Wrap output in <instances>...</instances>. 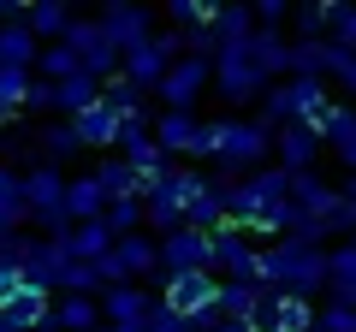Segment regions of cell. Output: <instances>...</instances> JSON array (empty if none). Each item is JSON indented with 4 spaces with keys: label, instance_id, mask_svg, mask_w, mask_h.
<instances>
[{
    "label": "cell",
    "instance_id": "cell-1",
    "mask_svg": "<svg viewBox=\"0 0 356 332\" xmlns=\"http://www.w3.org/2000/svg\"><path fill=\"white\" fill-rule=\"evenodd\" d=\"M261 285L280 297H315L327 291V249L321 243H303V238H273L261 249Z\"/></svg>",
    "mask_w": 356,
    "mask_h": 332
},
{
    "label": "cell",
    "instance_id": "cell-2",
    "mask_svg": "<svg viewBox=\"0 0 356 332\" xmlns=\"http://www.w3.org/2000/svg\"><path fill=\"white\" fill-rule=\"evenodd\" d=\"M202 172H191V166H161V172H149L143 179V231H154V238H166V231L184 226V208H191V196L202 190Z\"/></svg>",
    "mask_w": 356,
    "mask_h": 332
},
{
    "label": "cell",
    "instance_id": "cell-3",
    "mask_svg": "<svg viewBox=\"0 0 356 332\" xmlns=\"http://www.w3.org/2000/svg\"><path fill=\"white\" fill-rule=\"evenodd\" d=\"M267 160H273V131H267L261 119H220V154H214V166L226 172V184L261 172Z\"/></svg>",
    "mask_w": 356,
    "mask_h": 332
},
{
    "label": "cell",
    "instance_id": "cell-4",
    "mask_svg": "<svg viewBox=\"0 0 356 332\" xmlns=\"http://www.w3.org/2000/svg\"><path fill=\"white\" fill-rule=\"evenodd\" d=\"M226 202H232V226H261L273 208L291 202V172H285V166H261V172H250V179L232 184Z\"/></svg>",
    "mask_w": 356,
    "mask_h": 332
},
{
    "label": "cell",
    "instance_id": "cell-5",
    "mask_svg": "<svg viewBox=\"0 0 356 332\" xmlns=\"http://www.w3.org/2000/svg\"><path fill=\"white\" fill-rule=\"evenodd\" d=\"M273 90L261 77V65L250 60V42L243 48H220L214 53V95L220 101H232V107H261V95Z\"/></svg>",
    "mask_w": 356,
    "mask_h": 332
},
{
    "label": "cell",
    "instance_id": "cell-6",
    "mask_svg": "<svg viewBox=\"0 0 356 332\" xmlns=\"http://www.w3.org/2000/svg\"><path fill=\"white\" fill-rule=\"evenodd\" d=\"M161 303L184 315L191 326H220V279L214 273H178L161 285Z\"/></svg>",
    "mask_w": 356,
    "mask_h": 332
},
{
    "label": "cell",
    "instance_id": "cell-7",
    "mask_svg": "<svg viewBox=\"0 0 356 332\" xmlns=\"http://www.w3.org/2000/svg\"><path fill=\"white\" fill-rule=\"evenodd\" d=\"M178 60H184V42H178V30H154L143 48H131V53H125L119 77H131L137 90H149V95H154V90H161V77L172 72Z\"/></svg>",
    "mask_w": 356,
    "mask_h": 332
},
{
    "label": "cell",
    "instance_id": "cell-8",
    "mask_svg": "<svg viewBox=\"0 0 356 332\" xmlns=\"http://www.w3.org/2000/svg\"><path fill=\"white\" fill-rule=\"evenodd\" d=\"M208 90H214V65L184 53V60L161 77V90H154V95H161V113H196V101H202Z\"/></svg>",
    "mask_w": 356,
    "mask_h": 332
},
{
    "label": "cell",
    "instance_id": "cell-9",
    "mask_svg": "<svg viewBox=\"0 0 356 332\" xmlns=\"http://www.w3.org/2000/svg\"><path fill=\"white\" fill-rule=\"evenodd\" d=\"M178 273H214V238L208 231L178 226L161 238V279H178Z\"/></svg>",
    "mask_w": 356,
    "mask_h": 332
},
{
    "label": "cell",
    "instance_id": "cell-10",
    "mask_svg": "<svg viewBox=\"0 0 356 332\" xmlns=\"http://www.w3.org/2000/svg\"><path fill=\"white\" fill-rule=\"evenodd\" d=\"M65 42H72V53L83 60V72H89V77H102V83H113V77H119V65H125V53L113 48V36H107V30L95 24V18H77Z\"/></svg>",
    "mask_w": 356,
    "mask_h": 332
},
{
    "label": "cell",
    "instance_id": "cell-11",
    "mask_svg": "<svg viewBox=\"0 0 356 332\" xmlns=\"http://www.w3.org/2000/svg\"><path fill=\"white\" fill-rule=\"evenodd\" d=\"M95 24H102L107 36H113V48H119V53H131V48H143V42H149L154 30H161V18H154L149 6L113 0V6H102V13H95Z\"/></svg>",
    "mask_w": 356,
    "mask_h": 332
},
{
    "label": "cell",
    "instance_id": "cell-12",
    "mask_svg": "<svg viewBox=\"0 0 356 332\" xmlns=\"http://www.w3.org/2000/svg\"><path fill=\"white\" fill-rule=\"evenodd\" d=\"M119 160L125 166H137L143 179L149 172H161V166H172V154L161 149V137H154V119H125V131H119Z\"/></svg>",
    "mask_w": 356,
    "mask_h": 332
},
{
    "label": "cell",
    "instance_id": "cell-13",
    "mask_svg": "<svg viewBox=\"0 0 356 332\" xmlns=\"http://www.w3.org/2000/svg\"><path fill=\"white\" fill-rule=\"evenodd\" d=\"M214 273L220 279H261V243L243 231H214Z\"/></svg>",
    "mask_w": 356,
    "mask_h": 332
},
{
    "label": "cell",
    "instance_id": "cell-14",
    "mask_svg": "<svg viewBox=\"0 0 356 332\" xmlns=\"http://www.w3.org/2000/svg\"><path fill=\"white\" fill-rule=\"evenodd\" d=\"M65 267H72V249H65V243H48V238H36L30 243V256H24V285H36V291H60L65 285Z\"/></svg>",
    "mask_w": 356,
    "mask_h": 332
},
{
    "label": "cell",
    "instance_id": "cell-15",
    "mask_svg": "<svg viewBox=\"0 0 356 332\" xmlns=\"http://www.w3.org/2000/svg\"><path fill=\"white\" fill-rule=\"evenodd\" d=\"M321 149H327V142H321L309 125H285V131H273V166H285V172H315Z\"/></svg>",
    "mask_w": 356,
    "mask_h": 332
},
{
    "label": "cell",
    "instance_id": "cell-16",
    "mask_svg": "<svg viewBox=\"0 0 356 332\" xmlns=\"http://www.w3.org/2000/svg\"><path fill=\"white\" fill-rule=\"evenodd\" d=\"M113 256H119V267L131 273V285H137V279H161V238H154V231H131V238H119Z\"/></svg>",
    "mask_w": 356,
    "mask_h": 332
},
{
    "label": "cell",
    "instance_id": "cell-17",
    "mask_svg": "<svg viewBox=\"0 0 356 332\" xmlns=\"http://www.w3.org/2000/svg\"><path fill=\"white\" fill-rule=\"evenodd\" d=\"M250 60L261 65L267 83H285V77H291V30H255Z\"/></svg>",
    "mask_w": 356,
    "mask_h": 332
},
{
    "label": "cell",
    "instance_id": "cell-18",
    "mask_svg": "<svg viewBox=\"0 0 356 332\" xmlns=\"http://www.w3.org/2000/svg\"><path fill=\"white\" fill-rule=\"evenodd\" d=\"M36 154H42V166H72L77 154H83V137H77V125L72 119H48V125L36 131Z\"/></svg>",
    "mask_w": 356,
    "mask_h": 332
},
{
    "label": "cell",
    "instance_id": "cell-19",
    "mask_svg": "<svg viewBox=\"0 0 356 332\" xmlns=\"http://www.w3.org/2000/svg\"><path fill=\"white\" fill-rule=\"evenodd\" d=\"M42 60V42L30 30V13L13 18V24H0V65H13V72H36Z\"/></svg>",
    "mask_w": 356,
    "mask_h": 332
},
{
    "label": "cell",
    "instance_id": "cell-20",
    "mask_svg": "<svg viewBox=\"0 0 356 332\" xmlns=\"http://www.w3.org/2000/svg\"><path fill=\"white\" fill-rule=\"evenodd\" d=\"M72 125H77V137H83V149L113 154V149H119V131H125V119H119L107 101H95V107H83V113H77Z\"/></svg>",
    "mask_w": 356,
    "mask_h": 332
},
{
    "label": "cell",
    "instance_id": "cell-21",
    "mask_svg": "<svg viewBox=\"0 0 356 332\" xmlns=\"http://www.w3.org/2000/svg\"><path fill=\"white\" fill-rule=\"evenodd\" d=\"M154 297L143 291V285H119V291H102V320L107 326H137V320H149Z\"/></svg>",
    "mask_w": 356,
    "mask_h": 332
},
{
    "label": "cell",
    "instance_id": "cell-22",
    "mask_svg": "<svg viewBox=\"0 0 356 332\" xmlns=\"http://www.w3.org/2000/svg\"><path fill=\"white\" fill-rule=\"evenodd\" d=\"M321 142H327V149L339 154V160H344V172L356 179V107H350V101H339V107L327 113V125H321Z\"/></svg>",
    "mask_w": 356,
    "mask_h": 332
},
{
    "label": "cell",
    "instance_id": "cell-23",
    "mask_svg": "<svg viewBox=\"0 0 356 332\" xmlns=\"http://www.w3.org/2000/svg\"><path fill=\"white\" fill-rule=\"evenodd\" d=\"M208 30H214V53H220V48H243V42H255L261 24H255V6H220Z\"/></svg>",
    "mask_w": 356,
    "mask_h": 332
},
{
    "label": "cell",
    "instance_id": "cell-24",
    "mask_svg": "<svg viewBox=\"0 0 356 332\" xmlns=\"http://www.w3.org/2000/svg\"><path fill=\"white\" fill-rule=\"evenodd\" d=\"M65 249H72V261H107V256L119 249V238H113L107 219H89V226H72Z\"/></svg>",
    "mask_w": 356,
    "mask_h": 332
},
{
    "label": "cell",
    "instance_id": "cell-25",
    "mask_svg": "<svg viewBox=\"0 0 356 332\" xmlns=\"http://www.w3.org/2000/svg\"><path fill=\"white\" fill-rule=\"evenodd\" d=\"M72 24H77V13L65 6V0H36V6H30V30H36L42 48L65 42V36H72Z\"/></svg>",
    "mask_w": 356,
    "mask_h": 332
},
{
    "label": "cell",
    "instance_id": "cell-26",
    "mask_svg": "<svg viewBox=\"0 0 356 332\" xmlns=\"http://www.w3.org/2000/svg\"><path fill=\"white\" fill-rule=\"evenodd\" d=\"M95 101H102V77H89V72L54 83V113H60V119H77L83 107H95Z\"/></svg>",
    "mask_w": 356,
    "mask_h": 332
},
{
    "label": "cell",
    "instance_id": "cell-27",
    "mask_svg": "<svg viewBox=\"0 0 356 332\" xmlns=\"http://www.w3.org/2000/svg\"><path fill=\"white\" fill-rule=\"evenodd\" d=\"M327 291H332V303L356 308V243L327 249Z\"/></svg>",
    "mask_w": 356,
    "mask_h": 332
},
{
    "label": "cell",
    "instance_id": "cell-28",
    "mask_svg": "<svg viewBox=\"0 0 356 332\" xmlns=\"http://www.w3.org/2000/svg\"><path fill=\"white\" fill-rule=\"evenodd\" d=\"M54 326L60 332H102V297H60L54 303Z\"/></svg>",
    "mask_w": 356,
    "mask_h": 332
},
{
    "label": "cell",
    "instance_id": "cell-29",
    "mask_svg": "<svg viewBox=\"0 0 356 332\" xmlns=\"http://www.w3.org/2000/svg\"><path fill=\"white\" fill-rule=\"evenodd\" d=\"M65 214H72V226H89V219L107 214V190L95 184V172L72 179V190H65Z\"/></svg>",
    "mask_w": 356,
    "mask_h": 332
},
{
    "label": "cell",
    "instance_id": "cell-30",
    "mask_svg": "<svg viewBox=\"0 0 356 332\" xmlns=\"http://www.w3.org/2000/svg\"><path fill=\"white\" fill-rule=\"evenodd\" d=\"M30 226V202H24V172L18 166H0V231Z\"/></svg>",
    "mask_w": 356,
    "mask_h": 332
},
{
    "label": "cell",
    "instance_id": "cell-31",
    "mask_svg": "<svg viewBox=\"0 0 356 332\" xmlns=\"http://www.w3.org/2000/svg\"><path fill=\"white\" fill-rule=\"evenodd\" d=\"M315 326H321V308H309L303 297H280L261 320V332H315Z\"/></svg>",
    "mask_w": 356,
    "mask_h": 332
},
{
    "label": "cell",
    "instance_id": "cell-32",
    "mask_svg": "<svg viewBox=\"0 0 356 332\" xmlns=\"http://www.w3.org/2000/svg\"><path fill=\"white\" fill-rule=\"evenodd\" d=\"M95 184L107 190V202H125V196H143V172H137V166H125L119 154H102V166H95Z\"/></svg>",
    "mask_w": 356,
    "mask_h": 332
},
{
    "label": "cell",
    "instance_id": "cell-33",
    "mask_svg": "<svg viewBox=\"0 0 356 332\" xmlns=\"http://www.w3.org/2000/svg\"><path fill=\"white\" fill-rule=\"evenodd\" d=\"M30 83H36V72L0 65V125H13L18 113H30Z\"/></svg>",
    "mask_w": 356,
    "mask_h": 332
},
{
    "label": "cell",
    "instance_id": "cell-34",
    "mask_svg": "<svg viewBox=\"0 0 356 332\" xmlns=\"http://www.w3.org/2000/svg\"><path fill=\"white\" fill-rule=\"evenodd\" d=\"M196 131H202V119H196V113H161V119H154V137H161L166 154H191Z\"/></svg>",
    "mask_w": 356,
    "mask_h": 332
},
{
    "label": "cell",
    "instance_id": "cell-35",
    "mask_svg": "<svg viewBox=\"0 0 356 332\" xmlns=\"http://www.w3.org/2000/svg\"><path fill=\"white\" fill-rule=\"evenodd\" d=\"M102 101L113 107L119 119H149V113H143V101H149V90H137L131 77H113V83H102Z\"/></svg>",
    "mask_w": 356,
    "mask_h": 332
},
{
    "label": "cell",
    "instance_id": "cell-36",
    "mask_svg": "<svg viewBox=\"0 0 356 332\" xmlns=\"http://www.w3.org/2000/svg\"><path fill=\"white\" fill-rule=\"evenodd\" d=\"M327 60H332V42H291V77H321L327 83Z\"/></svg>",
    "mask_w": 356,
    "mask_h": 332
},
{
    "label": "cell",
    "instance_id": "cell-37",
    "mask_svg": "<svg viewBox=\"0 0 356 332\" xmlns=\"http://www.w3.org/2000/svg\"><path fill=\"white\" fill-rule=\"evenodd\" d=\"M77 72H83V60L72 53V42H54L36 60V77H48V83H65V77H77Z\"/></svg>",
    "mask_w": 356,
    "mask_h": 332
},
{
    "label": "cell",
    "instance_id": "cell-38",
    "mask_svg": "<svg viewBox=\"0 0 356 332\" xmlns=\"http://www.w3.org/2000/svg\"><path fill=\"white\" fill-rule=\"evenodd\" d=\"M327 42L356 53V6H350V0H332V6H327Z\"/></svg>",
    "mask_w": 356,
    "mask_h": 332
},
{
    "label": "cell",
    "instance_id": "cell-39",
    "mask_svg": "<svg viewBox=\"0 0 356 332\" xmlns=\"http://www.w3.org/2000/svg\"><path fill=\"white\" fill-rule=\"evenodd\" d=\"M214 13H220V6H202V0H172V6H166V18L178 24V36L208 30V24H214Z\"/></svg>",
    "mask_w": 356,
    "mask_h": 332
},
{
    "label": "cell",
    "instance_id": "cell-40",
    "mask_svg": "<svg viewBox=\"0 0 356 332\" xmlns=\"http://www.w3.org/2000/svg\"><path fill=\"white\" fill-rule=\"evenodd\" d=\"M291 42H327V6H291Z\"/></svg>",
    "mask_w": 356,
    "mask_h": 332
},
{
    "label": "cell",
    "instance_id": "cell-41",
    "mask_svg": "<svg viewBox=\"0 0 356 332\" xmlns=\"http://www.w3.org/2000/svg\"><path fill=\"white\" fill-rule=\"evenodd\" d=\"M107 226H113V238H131V231H143V196H125V202H107Z\"/></svg>",
    "mask_w": 356,
    "mask_h": 332
},
{
    "label": "cell",
    "instance_id": "cell-42",
    "mask_svg": "<svg viewBox=\"0 0 356 332\" xmlns=\"http://www.w3.org/2000/svg\"><path fill=\"white\" fill-rule=\"evenodd\" d=\"M327 83H339V90L350 95V107H356V53H350V48H332V60H327Z\"/></svg>",
    "mask_w": 356,
    "mask_h": 332
},
{
    "label": "cell",
    "instance_id": "cell-43",
    "mask_svg": "<svg viewBox=\"0 0 356 332\" xmlns=\"http://www.w3.org/2000/svg\"><path fill=\"white\" fill-rule=\"evenodd\" d=\"M332 231L356 243V179H344V184H339V214H332Z\"/></svg>",
    "mask_w": 356,
    "mask_h": 332
},
{
    "label": "cell",
    "instance_id": "cell-44",
    "mask_svg": "<svg viewBox=\"0 0 356 332\" xmlns=\"http://www.w3.org/2000/svg\"><path fill=\"white\" fill-rule=\"evenodd\" d=\"M143 332H196V326H191L184 315H172V308L154 297V308H149V320H143Z\"/></svg>",
    "mask_w": 356,
    "mask_h": 332
},
{
    "label": "cell",
    "instance_id": "cell-45",
    "mask_svg": "<svg viewBox=\"0 0 356 332\" xmlns=\"http://www.w3.org/2000/svg\"><path fill=\"white\" fill-rule=\"evenodd\" d=\"M30 243H36V238H24V231H0V261H6V267H24Z\"/></svg>",
    "mask_w": 356,
    "mask_h": 332
},
{
    "label": "cell",
    "instance_id": "cell-46",
    "mask_svg": "<svg viewBox=\"0 0 356 332\" xmlns=\"http://www.w3.org/2000/svg\"><path fill=\"white\" fill-rule=\"evenodd\" d=\"M214 154H220V125L202 119V131H196V142H191V160H214Z\"/></svg>",
    "mask_w": 356,
    "mask_h": 332
},
{
    "label": "cell",
    "instance_id": "cell-47",
    "mask_svg": "<svg viewBox=\"0 0 356 332\" xmlns=\"http://www.w3.org/2000/svg\"><path fill=\"white\" fill-rule=\"evenodd\" d=\"M321 332H356V308L327 303V308H321Z\"/></svg>",
    "mask_w": 356,
    "mask_h": 332
},
{
    "label": "cell",
    "instance_id": "cell-48",
    "mask_svg": "<svg viewBox=\"0 0 356 332\" xmlns=\"http://www.w3.org/2000/svg\"><path fill=\"white\" fill-rule=\"evenodd\" d=\"M255 24H261V30L291 24V6H285V0H261V6H255Z\"/></svg>",
    "mask_w": 356,
    "mask_h": 332
},
{
    "label": "cell",
    "instance_id": "cell-49",
    "mask_svg": "<svg viewBox=\"0 0 356 332\" xmlns=\"http://www.w3.org/2000/svg\"><path fill=\"white\" fill-rule=\"evenodd\" d=\"M30 113L60 119V113H54V83H48V77H36V83H30Z\"/></svg>",
    "mask_w": 356,
    "mask_h": 332
},
{
    "label": "cell",
    "instance_id": "cell-50",
    "mask_svg": "<svg viewBox=\"0 0 356 332\" xmlns=\"http://www.w3.org/2000/svg\"><path fill=\"white\" fill-rule=\"evenodd\" d=\"M18 291H24V273H18V267H6V261H0V308L13 303Z\"/></svg>",
    "mask_w": 356,
    "mask_h": 332
},
{
    "label": "cell",
    "instance_id": "cell-51",
    "mask_svg": "<svg viewBox=\"0 0 356 332\" xmlns=\"http://www.w3.org/2000/svg\"><path fill=\"white\" fill-rule=\"evenodd\" d=\"M30 6H13V0H0V24H13V18H24Z\"/></svg>",
    "mask_w": 356,
    "mask_h": 332
},
{
    "label": "cell",
    "instance_id": "cell-52",
    "mask_svg": "<svg viewBox=\"0 0 356 332\" xmlns=\"http://www.w3.org/2000/svg\"><path fill=\"white\" fill-rule=\"evenodd\" d=\"M220 332H255V326H232V320H220Z\"/></svg>",
    "mask_w": 356,
    "mask_h": 332
},
{
    "label": "cell",
    "instance_id": "cell-53",
    "mask_svg": "<svg viewBox=\"0 0 356 332\" xmlns=\"http://www.w3.org/2000/svg\"><path fill=\"white\" fill-rule=\"evenodd\" d=\"M42 332H60V326H54V320H48V326H42Z\"/></svg>",
    "mask_w": 356,
    "mask_h": 332
},
{
    "label": "cell",
    "instance_id": "cell-54",
    "mask_svg": "<svg viewBox=\"0 0 356 332\" xmlns=\"http://www.w3.org/2000/svg\"><path fill=\"white\" fill-rule=\"evenodd\" d=\"M196 332H220V326H196Z\"/></svg>",
    "mask_w": 356,
    "mask_h": 332
}]
</instances>
